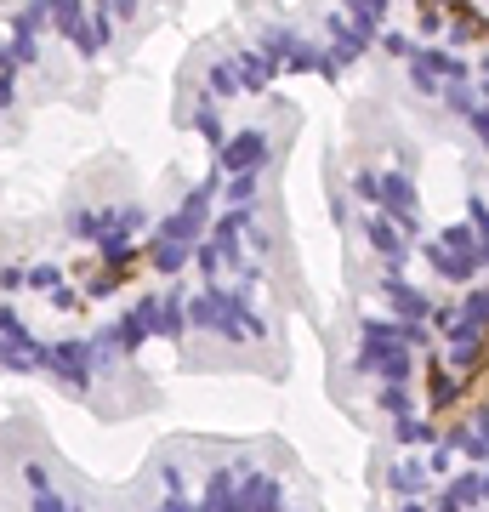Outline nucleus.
I'll use <instances>...</instances> for the list:
<instances>
[{"instance_id":"obj_1","label":"nucleus","mask_w":489,"mask_h":512,"mask_svg":"<svg viewBox=\"0 0 489 512\" xmlns=\"http://www.w3.org/2000/svg\"><path fill=\"white\" fill-rule=\"evenodd\" d=\"M467 512H489V490H484V495H478V501H472V507H467Z\"/></svg>"}]
</instances>
